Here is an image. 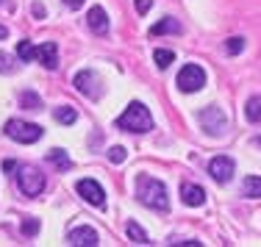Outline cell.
<instances>
[{"label": "cell", "instance_id": "4", "mask_svg": "<svg viewBox=\"0 0 261 247\" xmlns=\"http://www.w3.org/2000/svg\"><path fill=\"white\" fill-rule=\"evenodd\" d=\"M6 136L20 142V145H34L42 139V128L34 122H22V120H9L6 122Z\"/></svg>", "mask_w": 261, "mask_h": 247}, {"label": "cell", "instance_id": "18", "mask_svg": "<svg viewBox=\"0 0 261 247\" xmlns=\"http://www.w3.org/2000/svg\"><path fill=\"white\" fill-rule=\"evenodd\" d=\"M245 117H247L250 122H261V95H256V97H250V100H247Z\"/></svg>", "mask_w": 261, "mask_h": 247}, {"label": "cell", "instance_id": "10", "mask_svg": "<svg viewBox=\"0 0 261 247\" xmlns=\"http://www.w3.org/2000/svg\"><path fill=\"white\" fill-rule=\"evenodd\" d=\"M67 242H70L72 247H97L100 244V236H97L95 228L81 225V228H72V231L67 233Z\"/></svg>", "mask_w": 261, "mask_h": 247}, {"label": "cell", "instance_id": "7", "mask_svg": "<svg viewBox=\"0 0 261 247\" xmlns=\"http://www.w3.org/2000/svg\"><path fill=\"white\" fill-rule=\"evenodd\" d=\"M75 89L84 97H89V100H100L103 97V84H100L95 70H81L75 75Z\"/></svg>", "mask_w": 261, "mask_h": 247}, {"label": "cell", "instance_id": "31", "mask_svg": "<svg viewBox=\"0 0 261 247\" xmlns=\"http://www.w3.org/2000/svg\"><path fill=\"white\" fill-rule=\"evenodd\" d=\"M256 145H258V147H261V136H256Z\"/></svg>", "mask_w": 261, "mask_h": 247}, {"label": "cell", "instance_id": "9", "mask_svg": "<svg viewBox=\"0 0 261 247\" xmlns=\"http://www.w3.org/2000/svg\"><path fill=\"white\" fill-rule=\"evenodd\" d=\"M233 172H236V164H233L231 156H217V158H211V161H208V175L214 178L217 183H222V186L231 183Z\"/></svg>", "mask_w": 261, "mask_h": 247}, {"label": "cell", "instance_id": "1", "mask_svg": "<svg viewBox=\"0 0 261 247\" xmlns=\"http://www.w3.org/2000/svg\"><path fill=\"white\" fill-rule=\"evenodd\" d=\"M136 197L142 206L153 208V211H170V197H167V186L159 178L139 175L136 178Z\"/></svg>", "mask_w": 261, "mask_h": 247}, {"label": "cell", "instance_id": "2", "mask_svg": "<svg viewBox=\"0 0 261 247\" xmlns=\"http://www.w3.org/2000/svg\"><path fill=\"white\" fill-rule=\"evenodd\" d=\"M117 128H122V131H128V133H147V131H153L150 108H147L145 103H139V100L128 103V108L117 117Z\"/></svg>", "mask_w": 261, "mask_h": 247}, {"label": "cell", "instance_id": "3", "mask_svg": "<svg viewBox=\"0 0 261 247\" xmlns=\"http://www.w3.org/2000/svg\"><path fill=\"white\" fill-rule=\"evenodd\" d=\"M17 186H20V192L25 197H36V195L45 192V175H42V170H36V167L22 164L20 170H17Z\"/></svg>", "mask_w": 261, "mask_h": 247}, {"label": "cell", "instance_id": "25", "mask_svg": "<svg viewBox=\"0 0 261 247\" xmlns=\"http://www.w3.org/2000/svg\"><path fill=\"white\" fill-rule=\"evenodd\" d=\"M0 72H14V61H11V56L0 53Z\"/></svg>", "mask_w": 261, "mask_h": 247}, {"label": "cell", "instance_id": "30", "mask_svg": "<svg viewBox=\"0 0 261 247\" xmlns=\"http://www.w3.org/2000/svg\"><path fill=\"white\" fill-rule=\"evenodd\" d=\"M6 36H9V31H6L3 25H0V39H6Z\"/></svg>", "mask_w": 261, "mask_h": 247}, {"label": "cell", "instance_id": "16", "mask_svg": "<svg viewBox=\"0 0 261 247\" xmlns=\"http://www.w3.org/2000/svg\"><path fill=\"white\" fill-rule=\"evenodd\" d=\"M242 195L245 197H261V175H247L245 183H242Z\"/></svg>", "mask_w": 261, "mask_h": 247}, {"label": "cell", "instance_id": "11", "mask_svg": "<svg viewBox=\"0 0 261 247\" xmlns=\"http://www.w3.org/2000/svg\"><path fill=\"white\" fill-rule=\"evenodd\" d=\"M86 25L95 31L97 36L109 34V17H106V11L100 9V6H92L89 9V14H86Z\"/></svg>", "mask_w": 261, "mask_h": 247}, {"label": "cell", "instance_id": "12", "mask_svg": "<svg viewBox=\"0 0 261 247\" xmlns=\"http://www.w3.org/2000/svg\"><path fill=\"white\" fill-rule=\"evenodd\" d=\"M36 61H42L47 70H56L59 67V47H56V42H42L36 47Z\"/></svg>", "mask_w": 261, "mask_h": 247}, {"label": "cell", "instance_id": "19", "mask_svg": "<svg viewBox=\"0 0 261 247\" xmlns=\"http://www.w3.org/2000/svg\"><path fill=\"white\" fill-rule=\"evenodd\" d=\"M153 61H156L159 70H167L170 64H175V53H172V50H161V47H159V50H153Z\"/></svg>", "mask_w": 261, "mask_h": 247}, {"label": "cell", "instance_id": "24", "mask_svg": "<svg viewBox=\"0 0 261 247\" xmlns=\"http://www.w3.org/2000/svg\"><path fill=\"white\" fill-rule=\"evenodd\" d=\"M242 47H245V39H239V36H233V39H228V45H225V50L236 56V53H242Z\"/></svg>", "mask_w": 261, "mask_h": 247}, {"label": "cell", "instance_id": "28", "mask_svg": "<svg viewBox=\"0 0 261 247\" xmlns=\"http://www.w3.org/2000/svg\"><path fill=\"white\" fill-rule=\"evenodd\" d=\"M64 6H70V9H81L84 6V0H61Z\"/></svg>", "mask_w": 261, "mask_h": 247}, {"label": "cell", "instance_id": "17", "mask_svg": "<svg viewBox=\"0 0 261 247\" xmlns=\"http://www.w3.org/2000/svg\"><path fill=\"white\" fill-rule=\"evenodd\" d=\"M53 117H56V122H61V125H72V122L78 120V111L72 106H59V108H53Z\"/></svg>", "mask_w": 261, "mask_h": 247}, {"label": "cell", "instance_id": "8", "mask_svg": "<svg viewBox=\"0 0 261 247\" xmlns=\"http://www.w3.org/2000/svg\"><path fill=\"white\" fill-rule=\"evenodd\" d=\"M75 189H78V195L84 197L89 206H95V208L106 206V192H103V186L97 181H92V178H81V181L75 183Z\"/></svg>", "mask_w": 261, "mask_h": 247}, {"label": "cell", "instance_id": "15", "mask_svg": "<svg viewBox=\"0 0 261 247\" xmlns=\"http://www.w3.org/2000/svg\"><path fill=\"white\" fill-rule=\"evenodd\" d=\"M47 161H50L56 170H61V172H67L72 167V161H70V156H67L64 150H61V147H56V150H50L47 153Z\"/></svg>", "mask_w": 261, "mask_h": 247}, {"label": "cell", "instance_id": "5", "mask_svg": "<svg viewBox=\"0 0 261 247\" xmlns=\"http://www.w3.org/2000/svg\"><path fill=\"white\" fill-rule=\"evenodd\" d=\"M206 86V72H203L200 64H184L181 72H178V89L184 95H192V92H200Z\"/></svg>", "mask_w": 261, "mask_h": 247}, {"label": "cell", "instance_id": "6", "mask_svg": "<svg viewBox=\"0 0 261 247\" xmlns=\"http://www.w3.org/2000/svg\"><path fill=\"white\" fill-rule=\"evenodd\" d=\"M197 122L203 125V131H206L208 136H220V133L228 128V117L222 114L217 106H206V108H203L200 114H197Z\"/></svg>", "mask_w": 261, "mask_h": 247}, {"label": "cell", "instance_id": "20", "mask_svg": "<svg viewBox=\"0 0 261 247\" xmlns=\"http://www.w3.org/2000/svg\"><path fill=\"white\" fill-rule=\"evenodd\" d=\"M125 233H128V239H130V242H136V244H150V239H147V233L142 231V228L136 225V222H128Z\"/></svg>", "mask_w": 261, "mask_h": 247}, {"label": "cell", "instance_id": "21", "mask_svg": "<svg viewBox=\"0 0 261 247\" xmlns=\"http://www.w3.org/2000/svg\"><path fill=\"white\" fill-rule=\"evenodd\" d=\"M20 106L28 108V111H39L42 108V100H39V95H36V92H22V95H20Z\"/></svg>", "mask_w": 261, "mask_h": 247}, {"label": "cell", "instance_id": "22", "mask_svg": "<svg viewBox=\"0 0 261 247\" xmlns=\"http://www.w3.org/2000/svg\"><path fill=\"white\" fill-rule=\"evenodd\" d=\"M17 56H20V61H34L36 59V47L31 45L28 39H22L20 45H17Z\"/></svg>", "mask_w": 261, "mask_h": 247}, {"label": "cell", "instance_id": "23", "mask_svg": "<svg viewBox=\"0 0 261 247\" xmlns=\"http://www.w3.org/2000/svg\"><path fill=\"white\" fill-rule=\"evenodd\" d=\"M125 147H120V145H117V147H111V150H109V158H111V161H114V164H122V161H125Z\"/></svg>", "mask_w": 261, "mask_h": 247}, {"label": "cell", "instance_id": "13", "mask_svg": "<svg viewBox=\"0 0 261 247\" xmlns=\"http://www.w3.org/2000/svg\"><path fill=\"white\" fill-rule=\"evenodd\" d=\"M181 197H184L186 206H192V208H197V206L206 203V192H203V186H197V183H184V186H181Z\"/></svg>", "mask_w": 261, "mask_h": 247}, {"label": "cell", "instance_id": "26", "mask_svg": "<svg viewBox=\"0 0 261 247\" xmlns=\"http://www.w3.org/2000/svg\"><path fill=\"white\" fill-rule=\"evenodd\" d=\"M36 231H39V222H36V219H25V222H22V233H25V236H34Z\"/></svg>", "mask_w": 261, "mask_h": 247}, {"label": "cell", "instance_id": "27", "mask_svg": "<svg viewBox=\"0 0 261 247\" xmlns=\"http://www.w3.org/2000/svg\"><path fill=\"white\" fill-rule=\"evenodd\" d=\"M150 6H153V0H136V11H139V14H147Z\"/></svg>", "mask_w": 261, "mask_h": 247}, {"label": "cell", "instance_id": "14", "mask_svg": "<svg viewBox=\"0 0 261 247\" xmlns=\"http://www.w3.org/2000/svg\"><path fill=\"white\" fill-rule=\"evenodd\" d=\"M181 22L175 20V17H164L161 22H156V25L150 28V36H161V34H181Z\"/></svg>", "mask_w": 261, "mask_h": 247}, {"label": "cell", "instance_id": "29", "mask_svg": "<svg viewBox=\"0 0 261 247\" xmlns=\"http://www.w3.org/2000/svg\"><path fill=\"white\" fill-rule=\"evenodd\" d=\"M3 170L11 172V170H17V164H14V161H3Z\"/></svg>", "mask_w": 261, "mask_h": 247}]
</instances>
